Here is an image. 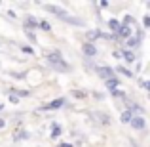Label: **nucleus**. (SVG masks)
<instances>
[{
	"mask_svg": "<svg viewBox=\"0 0 150 147\" xmlns=\"http://www.w3.org/2000/svg\"><path fill=\"white\" fill-rule=\"evenodd\" d=\"M139 46H141V40L135 37V34H133L129 40H125V42H124V48H127V50H135V48H139Z\"/></svg>",
	"mask_w": 150,
	"mask_h": 147,
	"instance_id": "nucleus-15",
	"label": "nucleus"
},
{
	"mask_svg": "<svg viewBox=\"0 0 150 147\" xmlns=\"http://www.w3.org/2000/svg\"><path fill=\"white\" fill-rule=\"evenodd\" d=\"M99 6L103 8V10H105V8H108V6H110V4H108V2H106V0H103V2H99Z\"/></svg>",
	"mask_w": 150,
	"mask_h": 147,
	"instance_id": "nucleus-35",
	"label": "nucleus"
},
{
	"mask_svg": "<svg viewBox=\"0 0 150 147\" xmlns=\"http://www.w3.org/2000/svg\"><path fill=\"white\" fill-rule=\"evenodd\" d=\"M67 105H69L67 98H55V99H51V101L44 103V105H40L38 111H59V109H63V107H67Z\"/></svg>",
	"mask_w": 150,
	"mask_h": 147,
	"instance_id": "nucleus-3",
	"label": "nucleus"
},
{
	"mask_svg": "<svg viewBox=\"0 0 150 147\" xmlns=\"http://www.w3.org/2000/svg\"><path fill=\"white\" fill-rule=\"evenodd\" d=\"M25 34H27V38H29L30 42H34V44H36V34H34L33 31H25Z\"/></svg>",
	"mask_w": 150,
	"mask_h": 147,
	"instance_id": "nucleus-28",
	"label": "nucleus"
},
{
	"mask_svg": "<svg viewBox=\"0 0 150 147\" xmlns=\"http://www.w3.org/2000/svg\"><path fill=\"white\" fill-rule=\"evenodd\" d=\"M133 117H135V115H133L129 109H124V111H122V115H120V122H122V124H131V118Z\"/></svg>",
	"mask_w": 150,
	"mask_h": 147,
	"instance_id": "nucleus-18",
	"label": "nucleus"
},
{
	"mask_svg": "<svg viewBox=\"0 0 150 147\" xmlns=\"http://www.w3.org/2000/svg\"><path fill=\"white\" fill-rule=\"evenodd\" d=\"M8 99H10L11 105H19V99H21V98H17V96H13V94H10V96H8Z\"/></svg>",
	"mask_w": 150,
	"mask_h": 147,
	"instance_id": "nucleus-27",
	"label": "nucleus"
},
{
	"mask_svg": "<svg viewBox=\"0 0 150 147\" xmlns=\"http://www.w3.org/2000/svg\"><path fill=\"white\" fill-rule=\"evenodd\" d=\"M143 27H144V29H150V14H146L143 17Z\"/></svg>",
	"mask_w": 150,
	"mask_h": 147,
	"instance_id": "nucleus-29",
	"label": "nucleus"
},
{
	"mask_svg": "<svg viewBox=\"0 0 150 147\" xmlns=\"http://www.w3.org/2000/svg\"><path fill=\"white\" fill-rule=\"evenodd\" d=\"M55 147H74L72 143H69V141H61V143H57Z\"/></svg>",
	"mask_w": 150,
	"mask_h": 147,
	"instance_id": "nucleus-32",
	"label": "nucleus"
},
{
	"mask_svg": "<svg viewBox=\"0 0 150 147\" xmlns=\"http://www.w3.org/2000/svg\"><path fill=\"white\" fill-rule=\"evenodd\" d=\"M112 55H114L116 59H122V52H120V50H114V52H112Z\"/></svg>",
	"mask_w": 150,
	"mask_h": 147,
	"instance_id": "nucleus-33",
	"label": "nucleus"
},
{
	"mask_svg": "<svg viewBox=\"0 0 150 147\" xmlns=\"http://www.w3.org/2000/svg\"><path fill=\"white\" fill-rule=\"evenodd\" d=\"M30 138V134L27 132L25 128H17L13 132V141H25V140H29Z\"/></svg>",
	"mask_w": 150,
	"mask_h": 147,
	"instance_id": "nucleus-13",
	"label": "nucleus"
},
{
	"mask_svg": "<svg viewBox=\"0 0 150 147\" xmlns=\"http://www.w3.org/2000/svg\"><path fill=\"white\" fill-rule=\"evenodd\" d=\"M51 134H50V138L51 140H59V138L63 136V126H59L57 122H51Z\"/></svg>",
	"mask_w": 150,
	"mask_h": 147,
	"instance_id": "nucleus-14",
	"label": "nucleus"
},
{
	"mask_svg": "<svg viewBox=\"0 0 150 147\" xmlns=\"http://www.w3.org/2000/svg\"><path fill=\"white\" fill-rule=\"evenodd\" d=\"M114 71H116V75H124L125 78H135V75H133L127 67H124V65H116V67H114Z\"/></svg>",
	"mask_w": 150,
	"mask_h": 147,
	"instance_id": "nucleus-16",
	"label": "nucleus"
},
{
	"mask_svg": "<svg viewBox=\"0 0 150 147\" xmlns=\"http://www.w3.org/2000/svg\"><path fill=\"white\" fill-rule=\"evenodd\" d=\"M131 126L133 130H137V132H143L144 128H146V120H144V117H139V115H135V117L131 118Z\"/></svg>",
	"mask_w": 150,
	"mask_h": 147,
	"instance_id": "nucleus-9",
	"label": "nucleus"
},
{
	"mask_svg": "<svg viewBox=\"0 0 150 147\" xmlns=\"http://www.w3.org/2000/svg\"><path fill=\"white\" fill-rule=\"evenodd\" d=\"M10 77L15 78V80H23V78H27V73H17V71H11Z\"/></svg>",
	"mask_w": 150,
	"mask_h": 147,
	"instance_id": "nucleus-24",
	"label": "nucleus"
},
{
	"mask_svg": "<svg viewBox=\"0 0 150 147\" xmlns=\"http://www.w3.org/2000/svg\"><path fill=\"white\" fill-rule=\"evenodd\" d=\"M91 118L97 120V124H101V126H110V115L105 113V111H93Z\"/></svg>",
	"mask_w": 150,
	"mask_h": 147,
	"instance_id": "nucleus-5",
	"label": "nucleus"
},
{
	"mask_svg": "<svg viewBox=\"0 0 150 147\" xmlns=\"http://www.w3.org/2000/svg\"><path fill=\"white\" fill-rule=\"evenodd\" d=\"M135 37L139 38L141 42H143V38H144V31H143V29H137V31H135Z\"/></svg>",
	"mask_w": 150,
	"mask_h": 147,
	"instance_id": "nucleus-30",
	"label": "nucleus"
},
{
	"mask_svg": "<svg viewBox=\"0 0 150 147\" xmlns=\"http://www.w3.org/2000/svg\"><path fill=\"white\" fill-rule=\"evenodd\" d=\"M141 86H143V88L150 94V80H141Z\"/></svg>",
	"mask_w": 150,
	"mask_h": 147,
	"instance_id": "nucleus-31",
	"label": "nucleus"
},
{
	"mask_svg": "<svg viewBox=\"0 0 150 147\" xmlns=\"http://www.w3.org/2000/svg\"><path fill=\"white\" fill-rule=\"evenodd\" d=\"M108 94H110L112 98H116V99H124V98H125V92H124L122 88H114V90H108Z\"/></svg>",
	"mask_w": 150,
	"mask_h": 147,
	"instance_id": "nucleus-21",
	"label": "nucleus"
},
{
	"mask_svg": "<svg viewBox=\"0 0 150 147\" xmlns=\"http://www.w3.org/2000/svg\"><path fill=\"white\" fill-rule=\"evenodd\" d=\"M103 34L101 29H93V31H86V42H91V44H95V40H99Z\"/></svg>",
	"mask_w": 150,
	"mask_h": 147,
	"instance_id": "nucleus-11",
	"label": "nucleus"
},
{
	"mask_svg": "<svg viewBox=\"0 0 150 147\" xmlns=\"http://www.w3.org/2000/svg\"><path fill=\"white\" fill-rule=\"evenodd\" d=\"M2 109H4V105H2V103H0V113H2Z\"/></svg>",
	"mask_w": 150,
	"mask_h": 147,
	"instance_id": "nucleus-37",
	"label": "nucleus"
},
{
	"mask_svg": "<svg viewBox=\"0 0 150 147\" xmlns=\"http://www.w3.org/2000/svg\"><path fill=\"white\" fill-rule=\"evenodd\" d=\"M105 86H106V90H114V88H120V78H118V77L110 78V80H106V82H105Z\"/></svg>",
	"mask_w": 150,
	"mask_h": 147,
	"instance_id": "nucleus-20",
	"label": "nucleus"
},
{
	"mask_svg": "<svg viewBox=\"0 0 150 147\" xmlns=\"http://www.w3.org/2000/svg\"><path fill=\"white\" fill-rule=\"evenodd\" d=\"M44 8H46V11L53 14L55 17H57V19H61V21H63V23H67V25H72V27H82V29L86 27V21H84V19H80V17H76V15L69 14L67 10H63V8L55 6V4H44Z\"/></svg>",
	"mask_w": 150,
	"mask_h": 147,
	"instance_id": "nucleus-1",
	"label": "nucleus"
},
{
	"mask_svg": "<svg viewBox=\"0 0 150 147\" xmlns=\"http://www.w3.org/2000/svg\"><path fill=\"white\" fill-rule=\"evenodd\" d=\"M8 94H13V96H17V98H29L30 96V92L25 90V88H8Z\"/></svg>",
	"mask_w": 150,
	"mask_h": 147,
	"instance_id": "nucleus-17",
	"label": "nucleus"
},
{
	"mask_svg": "<svg viewBox=\"0 0 150 147\" xmlns=\"http://www.w3.org/2000/svg\"><path fill=\"white\" fill-rule=\"evenodd\" d=\"M2 128H6V120H4V118L0 117V130H2Z\"/></svg>",
	"mask_w": 150,
	"mask_h": 147,
	"instance_id": "nucleus-36",
	"label": "nucleus"
},
{
	"mask_svg": "<svg viewBox=\"0 0 150 147\" xmlns=\"http://www.w3.org/2000/svg\"><path fill=\"white\" fill-rule=\"evenodd\" d=\"M82 54H84L86 59H93L97 55V46L91 44V42H84L82 44Z\"/></svg>",
	"mask_w": 150,
	"mask_h": 147,
	"instance_id": "nucleus-6",
	"label": "nucleus"
},
{
	"mask_svg": "<svg viewBox=\"0 0 150 147\" xmlns=\"http://www.w3.org/2000/svg\"><path fill=\"white\" fill-rule=\"evenodd\" d=\"M21 52H23V54H29V55H34V48H33V46H21Z\"/></svg>",
	"mask_w": 150,
	"mask_h": 147,
	"instance_id": "nucleus-26",
	"label": "nucleus"
},
{
	"mask_svg": "<svg viewBox=\"0 0 150 147\" xmlns=\"http://www.w3.org/2000/svg\"><path fill=\"white\" fill-rule=\"evenodd\" d=\"M46 61H48V67L53 69L55 73H70V69H72V67L65 61V57H63V54L59 50L48 52V54H46Z\"/></svg>",
	"mask_w": 150,
	"mask_h": 147,
	"instance_id": "nucleus-2",
	"label": "nucleus"
},
{
	"mask_svg": "<svg viewBox=\"0 0 150 147\" xmlns=\"http://www.w3.org/2000/svg\"><path fill=\"white\" fill-rule=\"evenodd\" d=\"M8 15H10V17H11V19H15V17H17V14H15V11H13V10H8Z\"/></svg>",
	"mask_w": 150,
	"mask_h": 147,
	"instance_id": "nucleus-34",
	"label": "nucleus"
},
{
	"mask_svg": "<svg viewBox=\"0 0 150 147\" xmlns=\"http://www.w3.org/2000/svg\"><path fill=\"white\" fill-rule=\"evenodd\" d=\"M95 75H99V77H101L105 82L110 80V78H114V77H118L116 71H114V67H108V65H97Z\"/></svg>",
	"mask_w": 150,
	"mask_h": 147,
	"instance_id": "nucleus-4",
	"label": "nucleus"
},
{
	"mask_svg": "<svg viewBox=\"0 0 150 147\" xmlns=\"http://www.w3.org/2000/svg\"><path fill=\"white\" fill-rule=\"evenodd\" d=\"M122 59H124L125 63H129V65H131V63H135L137 61V55H135V52L133 50H127V48H124V46H122Z\"/></svg>",
	"mask_w": 150,
	"mask_h": 147,
	"instance_id": "nucleus-10",
	"label": "nucleus"
},
{
	"mask_svg": "<svg viewBox=\"0 0 150 147\" xmlns=\"http://www.w3.org/2000/svg\"><path fill=\"white\" fill-rule=\"evenodd\" d=\"M118 38H120L122 42H125V40H129V38L133 37V27H127V25H124V23H122V27H120V31H118Z\"/></svg>",
	"mask_w": 150,
	"mask_h": 147,
	"instance_id": "nucleus-8",
	"label": "nucleus"
},
{
	"mask_svg": "<svg viewBox=\"0 0 150 147\" xmlns=\"http://www.w3.org/2000/svg\"><path fill=\"white\" fill-rule=\"evenodd\" d=\"M72 96L78 98V99H84V98H88V94H86L84 90H72Z\"/></svg>",
	"mask_w": 150,
	"mask_h": 147,
	"instance_id": "nucleus-25",
	"label": "nucleus"
},
{
	"mask_svg": "<svg viewBox=\"0 0 150 147\" xmlns=\"http://www.w3.org/2000/svg\"><path fill=\"white\" fill-rule=\"evenodd\" d=\"M40 31H46V33H50V31H51V23L46 21V19H40Z\"/></svg>",
	"mask_w": 150,
	"mask_h": 147,
	"instance_id": "nucleus-23",
	"label": "nucleus"
},
{
	"mask_svg": "<svg viewBox=\"0 0 150 147\" xmlns=\"http://www.w3.org/2000/svg\"><path fill=\"white\" fill-rule=\"evenodd\" d=\"M122 23H124V25H127V27H135L137 25V19L135 17H133V15H124V21H122Z\"/></svg>",
	"mask_w": 150,
	"mask_h": 147,
	"instance_id": "nucleus-22",
	"label": "nucleus"
},
{
	"mask_svg": "<svg viewBox=\"0 0 150 147\" xmlns=\"http://www.w3.org/2000/svg\"><path fill=\"white\" fill-rule=\"evenodd\" d=\"M129 111H131L133 115H139V117H144V107H143V105H139V103H135V101H133L131 105H129Z\"/></svg>",
	"mask_w": 150,
	"mask_h": 147,
	"instance_id": "nucleus-19",
	"label": "nucleus"
},
{
	"mask_svg": "<svg viewBox=\"0 0 150 147\" xmlns=\"http://www.w3.org/2000/svg\"><path fill=\"white\" fill-rule=\"evenodd\" d=\"M23 29L25 31H36V29H40V19L38 17H34V15H27L25 17V23H23Z\"/></svg>",
	"mask_w": 150,
	"mask_h": 147,
	"instance_id": "nucleus-7",
	"label": "nucleus"
},
{
	"mask_svg": "<svg viewBox=\"0 0 150 147\" xmlns=\"http://www.w3.org/2000/svg\"><path fill=\"white\" fill-rule=\"evenodd\" d=\"M106 25H108V33L116 34L118 31H120V27H122V21H120V19H116V17H110L108 21H106Z\"/></svg>",
	"mask_w": 150,
	"mask_h": 147,
	"instance_id": "nucleus-12",
	"label": "nucleus"
}]
</instances>
